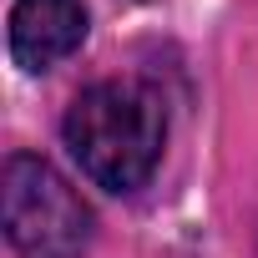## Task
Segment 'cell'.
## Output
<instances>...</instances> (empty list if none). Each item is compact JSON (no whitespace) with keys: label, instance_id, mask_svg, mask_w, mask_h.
<instances>
[{"label":"cell","instance_id":"obj_1","mask_svg":"<svg viewBox=\"0 0 258 258\" xmlns=\"http://www.w3.org/2000/svg\"><path fill=\"white\" fill-rule=\"evenodd\" d=\"M61 137L76 167L96 187L137 192L162 162L167 116H162L157 91L142 81H96L71 101Z\"/></svg>","mask_w":258,"mask_h":258},{"label":"cell","instance_id":"obj_2","mask_svg":"<svg viewBox=\"0 0 258 258\" xmlns=\"http://www.w3.org/2000/svg\"><path fill=\"white\" fill-rule=\"evenodd\" d=\"M0 223L21 258H81L91 243V208L46 157L31 152L6 157Z\"/></svg>","mask_w":258,"mask_h":258},{"label":"cell","instance_id":"obj_3","mask_svg":"<svg viewBox=\"0 0 258 258\" xmlns=\"http://www.w3.org/2000/svg\"><path fill=\"white\" fill-rule=\"evenodd\" d=\"M86 41L81 0H16L11 6V61L21 71H51Z\"/></svg>","mask_w":258,"mask_h":258}]
</instances>
